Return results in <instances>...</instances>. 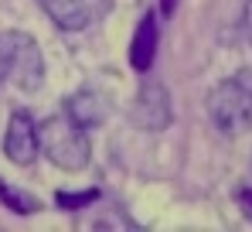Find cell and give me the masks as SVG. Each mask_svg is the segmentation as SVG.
Instances as JSON below:
<instances>
[{
  "instance_id": "1",
  "label": "cell",
  "mask_w": 252,
  "mask_h": 232,
  "mask_svg": "<svg viewBox=\"0 0 252 232\" xmlns=\"http://www.w3.org/2000/svg\"><path fill=\"white\" fill-rule=\"evenodd\" d=\"M208 116L225 137H242L252 130V69L221 78L208 92Z\"/></svg>"
},
{
  "instance_id": "2",
  "label": "cell",
  "mask_w": 252,
  "mask_h": 232,
  "mask_svg": "<svg viewBox=\"0 0 252 232\" xmlns=\"http://www.w3.org/2000/svg\"><path fill=\"white\" fill-rule=\"evenodd\" d=\"M38 151H44V157L62 171H82L92 157L85 130L68 113L51 116L38 126Z\"/></svg>"
},
{
  "instance_id": "3",
  "label": "cell",
  "mask_w": 252,
  "mask_h": 232,
  "mask_svg": "<svg viewBox=\"0 0 252 232\" xmlns=\"http://www.w3.org/2000/svg\"><path fill=\"white\" fill-rule=\"evenodd\" d=\"M10 82L21 92H38L44 82V58L38 41L24 31L0 35V85Z\"/></svg>"
},
{
  "instance_id": "4",
  "label": "cell",
  "mask_w": 252,
  "mask_h": 232,
  "mask_svg": "<svg viewBox=\"0 0 252 232\" xmlns=\"http://www.w3.org/2000/svg\"><path fill=\"white\" fill-rule=\"evenodd\" d=\"M170 119H174V110H170L167 89H164L160 82L140 85V92H136V99H133V106H129V123L154 133V130L170 126Z\"/></svg>"
},
{
  "instance_id": "5",
  "label": "cell",
  "mask_w": 252,
  "mask_h": 232,
  "mask_svg": "<svg viewBox=\"0 0 252 232\" xmlns=\"http://www.w3.org/2000/svg\"><path fill=\"white\" fill-rule=\"evenodd\" d=\"M3 154L10 157L14 164H34L38 151V123L28 110H17L7 123V133H3Z\"/></svg>"
},
{
  "instance_id": "6",
  "label": "cell",
  "mask_w": 252,
  "mask_h": 232,
  "mask_svg": "<svg viewBox=\"0 0 252 232\" xmlns=\"http://www.w3.org/2000/svg\"><path fill=\"white\" fill-rule=\"evenodd\" d=\"M65 113L72 116L82 130H92V126H99L102 119H106V113H109V103L99 96V92H75L68 103H65Z\"/></svg>"
},
{
  "instance_id": "7",
  "label": "cell",
  "mask_w": 252,
  "mask_h": 232,
  "mask_svg": "<svg viewBox=\"0 0 252 232\" xmlns=\"http://www.w3.org/2000/svg\"><path fill=\"white\" fill-rule=\"evenodd\" d=\"M154 55H157V21L154 14H147L133 35V44H129V62L136 72H147L154 65Z\"/></svg>"
},
{
  "instance_id": "8",
  "label": "cell",
  "mask_w": 252,
  "mask_h": 232,
  "mask_svg": "<svg viewBox=\"0 0 252 232\" xmlns=\"http://www.w3.org/2000/svg\"><path fill=\"white\" fill-rule=\"evenodd\" d=\"M38 7L62 31H82L89 24V10H85L82 0H38Z\"/></svg>"
},
{
  "instance_id": "9",
  "label": "cell",
  "mask_w": 252,
  "mask_h": 232,
  "mask_svg": "<svg viewBox=\"0 0 252 232\" xmlns=\"http://www.w3.org/2000/svg\"><path fill=\"white\" fill-rule=\"evenodd\" d=\"M95 198H99V192H75V194L58 192V205H62V208H79V205H89V201H95Z\"/></svg>"
},
{
  "instance_id": "10",
  "label": "cell",
  "mask_w": 252,
  "mask_h": 232,
  "mask_svg": "<svg viewBox=\"0 0 252 232\" xmlns=\"http://www.w3.org/2000/svg\"><path fill=\"white\" fill-rule=\"evenodd\" d=\"M21 194H24V192H14V188H3V192H0V198H3L7 205H14V208H21V212H31L34 205H31V201H24Z\"/></svg>"
},
{
  "instance_id": "11",
  "label": "cell",
  "mask_w": 252,
  "mask_h": 232,
  "mask_svg": "<svg viewBox=\"0 0 252 232\" xmlns=\"http://www.w3.org/2000/svg\"><path fill=\"white\" fill-rule=\"evenodd\" d=\"M242 31H246V38L252 41V0L246 3V10H242Z\"/></svg>"
},
{
  "instance_id": "12",
  "label": "cell",
  "mask_w": 252,
  "mask_h": 232,
  "mask_svg": "<svg viewBox=\"0 0 252 232\" xmlns=\"http://www.w3.org/2000/svg\"><path fill=\"white\" fill-rule=\"evenodd\" d=\"M174 7H177V0H160V14H164V17L174 14Z\"/></svg>"
}]
</instances>
